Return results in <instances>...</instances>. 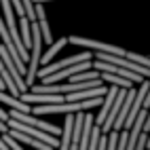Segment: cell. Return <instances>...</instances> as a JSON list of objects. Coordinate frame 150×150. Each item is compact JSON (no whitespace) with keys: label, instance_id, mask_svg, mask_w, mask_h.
I'll list each match as a JSON object with an SVG mask.
<instances>
[{"label":"cell","instance_id":"14","mask_svg":"<svg viewBox=\"0 0 150 150\" xmlns=\"http://www.w3.org/2000/svg\"><path fill=\"white\" fill-rule=\"evenodd\" d=\"M8 131V127H6V123L4 121H0V133H6Z\"/></svg>","mask_w":150,"mask_h":150},{"label":"cell","instance_id":"11","mask_svg":"<svg viewBox=\"0 0 150 150\" xmlns=\"http://www.w3.org/2000/svg\"><path fill=\"white\" fill-rule=\"evenodd\" d=\"M19 19H21V21H19V25H21V34H19V36H21V42H23L25 51H28V49L32 47V34H30V21H28L25 17H19Z\"/></svg>","mask_w":150,"mask_h":150},{"label":"cell","instance_id":"10","mask_svg":"<svg viewBox=\"0 0 150 150\" xmlns=\"http://www.w3.org/2000/svg\"><path fill=\"white\" fill-rule=\"evenodd\" d=\"M59 144H57V150H68L70 148V137H72V114H68L66 123H64V129L59 133Z\"/></svg>","mask_w":150,"mask_h":150},{"label":"cell","instance_id":"7","mask_svg":"<svg viewBox=\"0 0 150 150\" xmlns=\"http://www.w3.org/2000/svg\"><path fill=\"white\" fill-rule=\"evenodd\" d=\"M91 127H93V114L85 112L83 114V129H81V139H78V150H87L89 137H91Z\"/></svg>","mask_w":150,"mask_h":150},{"label":"cell","instance_id":"6","mask_svg":"<svg viewBox=\"0 0 150 150\" xmlns=\"http://www.w3.org/2000/svg\"><path fill=\"white\" fill-rule=\"evenodd\" d=\"M0 106H8V110H17V112H30L32 110V106H28L25 102H21L19 97L6 91H0Z\"/></svg>","mask_w":150,"mask_h":150},{"label":"cell","instance_id":"4","mask_svg":"<svg viewBox=\"0 0 150 150\" xmlns=\"http://www.w3.org/2000/svg\"><path fill=\"white\" fill-rule=\"evenodd\" d=\"M89 68H91V59H87V62H78V64H74V66L62 68V70H57V72L40 78V85H55V83H59V81H64V78H70V76L83 72V70H89Z\"/></svg>","mask_w":150,"mask_h":150},{"label":"cell","instance_id":"1","mask_svg":"<svg viewBox=\"0 0 150 150\" xmlns=\"http://www.w3.org/2000/svg\"><path fill=\"white\" fill-rule=\"evenodd\" d=\"M68 38V42H72V45H78V47H87V49H93V51L97 53H110V55H121L125 57V49L121 47H116V45H108V42H99V40H91V38H83V36H66Z\"/></svg>","mask_w":150,"mask_h":150},{"label":"cell","instance_id":"2","mask_svg":"<svg viewBox=\"0 0 150 150\" xmlns=\"http://www.w3.org/2000/svg\"><path fill=\"white\" fill-rule=\"evenodd\" d=\"M6 127H8V129H15V131H21V133H28V135H32V137L40 139L42 144L51 146V148H57V144H59V139H57L55 135H49V133L40 131V129H34V127H30V125L17 123V121H13V118H8V121H6Z\"/></svg>","mask_w":150,"mask_h":150},{"label":"cell","instance_id":"3","mask_svg":"<svg viewBox=\"0 0 150 150\" xmlns=\"http://www.w3.org/2000/svg\"><path fill=\"white\" fill-rule=\"evenodd\" d=\"M87 59H91V53H89V51H83V53L72 55V57H66V59H62V62H51V64H47L45 68H38L36 78H45V76L53 74V72H57V70H62V68L74 66V64H78V62H87Z\"/></svg>","mask_w":150,"mask_h":150},{"label":"cell","instance_id":"16","mask_svg":"<svg viewBox=\"0 0 150 150\" xmlns=\"http://www.w3.org/2000/svg\"><path fill=\"white\" fill-rule=\"evenodd\" d=\"M0 91H4V83H2V78H0Z\"/></svg>","mask_w":150,"mask_h":150},{"label":"cell","instance_id":"5","mask_svg":"<svg viewBox=\"0 0 150 150\" xmlns=\"http://www.w3.org/2000/svg\"><path fill=\"white\" fill-rule=\"evenodd\" d=\"M6 133L11 135L15 142H19V144H28V146H32V148H36V150H55V148H51V146L42 144L40 139H36V137L28 135V133H21V131H15V129H8Z\"/></svg>","mask_w":150,"mask_h":150},{"label":"cell","instance_id":"12","mask_svg":"<svg viewBox=\"0 0 150 150\" xmlns=\"http://www.w3.org/2000/svg\"><path fill=\"white\" fill-rule=\"evenodd\" d=\"M125 57L129 59V62H135V64L144 66V68H148V66H150V62H148V57H146V55H137V53H131V51H127V53H125Z\"/></svg>","mask_w":150,"mask_h":150},{"label":"cell","instance_id":"8","mask_svg":"<svg viewBox=\"0 0 150 150\" xmlns=\"http://www.w3.org/2000/svg\"><path fill=\"white\" fill-rule=\"evenodd\" d=\"M66 45H68V38H59L57 42L53 40L51 45H49V51H45V53L40 55V64H42V66L51 64V62H53V57H55V55H57L59 51H62V49H64Z\"/></svg>","mask_w":150,"mask_h":150},{"label":"cell","instance_id":"13","mask_svg":"<svg viewBox=\"0 0 150 150\" xmlns=\"http://www.w3.org/2000/svg\"><path fill=\"white\" fill-rule=\"evenodd\" d=\"M2 139H4V144L8 146V150H23V146L19 144V142H15L8 133H2Z\"/></svg>","mask_w":150,"mask_h":150},{"label":"cell","instance_id":"9","mask_svg":"<svg viewBox=\"0 0 150 150\" xmlns=\"http://www.w3.org/2000/svg\"><path fill=\"white\" fill-rule=\"evenodd\" d=\"M99 81H102L104 85H112V87H118V89H129V87H133L127 78L116 76V74H108V72H99Z\"/></svg>","mask_w":150,"mask_h":150},{"label":"cell","instance_id":"15","mask_svg":"<svg viewBox=\"0 0 150 150\" xmlns=\"http://www.w3.org/2000/svg\"><path fill=\"white\" fill-rule=\"evenodd\" d=\"M32 2H40V4H45V2H53V0H32Z\"/></svg>","mask_w":150,"mask_h":150}]
</instances>
